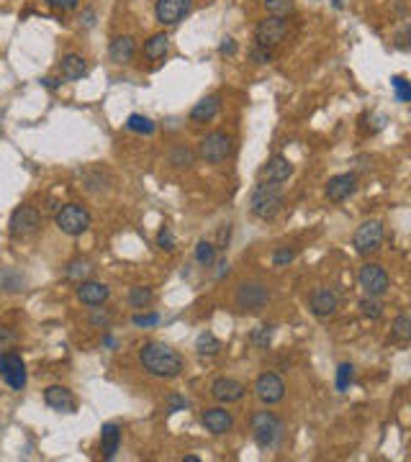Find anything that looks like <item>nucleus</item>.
Masks as SVG:
<instances>
[{"label": "nucleus", "instance_id": "c85d7f7f", "mask_svg": "<svg viewBox=\"0 0 411 462\" xmlns=\"http://www.w3.org/2000/svg\"><path fill=\"white\" fill-rule=\"evenodd\" d=\"M155 301V293L149 288H142V285H136V288L128 290V306L134 308H147L149 303Z\"/></svg>", "mask_w": 411, "mask_h": 462}, {"label": "nucleus", "instance_id": "39448f33", "mask_svg": "<svg viewBox=\"0 0 411 462\" xmlns=\"http://www.w3.org/2000/svg\"><path fill=\"white\" fill-rule=\"evenodd\" d=\"M285 34H288V23H285V18H280V16H270V18L257 23L255 44L257 47L268 49V52H273V49L285 39Z\"/></svg>", "mask_w": 411, "mask_h": 462}, {"label": "nucleus", "instance_id": "a19ab883", "mask_svg": "<svg viewBox=\"0 0 411 462\" xmlns=\"http://www.w3.org/2000/svg\"><path fill=\"white\" fill-rule=\"evenodd\" d=\"M250 57L257 62V65H268L270 60H273V52H268V49H263V47H252V52H250Z\"/></svg>", "mask_w": 411, "mask_h": 462}, {"label": "nucleus", "instance_id": "f704fd0d", "mask_svg": "<svg viewBox=\"0 0 411 462\" xmlns=\"http://www.w3.org/2000/svg\"><path fill=\"white\" fill-rule=\"evenodd\" d=\"M352 375H355V368H352L350 362L339 365V370H337V390H339V393H344V390L350 388Z\"/></svg>", "mask_w": 411, "mask_h": 462}, {"label": "nucleus", "instance_id": "2eb2a0df", "mask_svg": "<svg viewBox=\"0 0 411 462\" xmlns=\"http://www.w3.org/2000/svg\"><path fill=\"white\" fill-rule=\"evenodd\" d=\"M355 190H358V177H355L352 172L334 175V177H329V182H327V198L334 203L350 198Z\"/></svg>", "mask_w": 411, "mask_h": 462}, {"label": "nucleus", "instance_id": "20e7f679", "mask_svg": "<svg viewBox=\"0 0 411 462\" xmlns=\"http://www.w3.org/2000/svg\"><path fill=\"white\" fill-rule=\"evenodd\" d=\"M54 221H57V229H60L62 234L80 236L88 231L90 214H88V208H82L80 203H67V206H62L60 211H57Z\"/></svg>", "mask_w": 411, "mask_h": 462}, {"label": "nucleus", "instance_id": "9b49d317", "mask_svg": "<svg viewBox=\"0 0 411 462\" xmlns=\"http://www.w3.org/2000/svg\"><path fill=\"white\" fill-rule=\"evenodd\" d=\"M255 395L265 403V406H275V403L283 401L285 383L280 380V375H275V373H263V375L255 380Z\"/></svg>", "mask_w": 411, "mask_h": 462}, {"label": "nucleus", "instance_id": "c9c22d12", "mask_svg": "<svg viewBox=\"0 0 411 462\" xmlns=\"http://www.w3.org/2000/svg\"><path fill=\"white\" fill-rule=\"evenodd\" d=\"M391 85L396 87V98H398V101H401V103L411 101V85L406 82V77H393Z\"/></svg>", "mask_w": 411, "mask_h": 462}, {"label": "nucleus", "instance_id": "f3484780", "mask_svg": "<svg viewBox=\"0 0 411 462\" xmlns=\"http://www.w3.org/2000/svg\"><path fill=\"white\" fill-rule=\"evenodd\" d=\"M201 424L209 429L211 434H226L234 427V416L229 414L226 409H206L201 414Z\"/></svg>", "mask_w": 411, "mask_h": 462}, {"label": "nucleus", "instance_id": "c756f323", "mask_svg": "<svg viewBox=\"0 0 411 462\" xmlns=\"http://www.w3.org/2000/svg\"><path fill=\"white\" fill-rule=\"evenodd\" d=\"M196 260L198 265H203V268H209V265H214L216 262V244L214 241H198L196 244Z\"/></svg>", "mask_w": 411, "mask_h": 462}, {"label": "nucleus", "instance_id": "e433bc0d", "mask_svg": "<svg viewBox=\"0 0 411 462\" xmlns=\"http://www.w3.org/2000/svg\"><path fill=\"white\" fill-rule=\"evenodd\" d=\"M293 257H296V252H293V249L280 247V249H275V252H273V265H275V268H283V265H288Z\"/></svg>", "mask_w": 411, "mask_h": 462}, {"label": "nucleus", "instance_id": "c03bdc74", "mask_svg": "<svg viewBox=\"0 0 411 462\" xmlns=\"http://www.w3.org/2000/svg\"><path fill=\"white\" fill-rule=\"evenodd\" d=\"M90 324H103V326H108L111 324V314H95V316H90Z\"/></svg>", "mask_w": 411, "mask_h": 462}, {"label": "nucleus", "instance_id": "5701e85b", "mask_svg": "<svg viewBox=\"0 0 411 462\" xmlns=\"http://www.w3.org/2000/svg\"><path fill=\"white\" fill-rule=\"evenodd\" d=\"M134 52H136L134 36H116V39L111 41V49H108V54H111V60H114L116 65H126V62H131Z\"/></svg>", "mask_w": 411, "mask_h": 462}, {"label": "nucleus", "instance_id": "72a5a7b5", "mask_svg": "<svg viewBox=\"0 0 411 462\" xmlns=\"http://www.w3.org/2000/svg\"><path fill=\"white\" fill-rule=\"evenodd\" d=\"M360 311H363L368 319H380V316H383V306H380L378 298H373V295H365L363 301H360Z\"/></svg>", "mask_w": 411, "mask_h": 462}, {"label": "nucleus", "instance_id": "ddd939ff", "mask_svg": "<svg viewBox=\"0 0 411 462\" xmlns=\"http://www.w3.org/2000/svg\"><path fill=\"white\" fill-rule=\"evenodd\" d=\"M0 375L13 390H23V385H26V365L18 355H3L0 357Z\"/></svg>", "mask_w": 411, "mask_h": 462}, {"label": "nucleus", "instance_id": "f257e3e1", "mask_svg": "<svg viewBox=\"0 0 411 462\" xmlns=\"http://www.w3.org/2000/svg\"><path fill=\"white\" fill-rule=\"evenodd\" d=\"M139 362L149 375L155 378H177L182 373V357L175 349L162 342H149L139 349Z\"/></svg>", "mask_w": 411, "mask_h": 462}, {"label": "nucleus", "instance_id": "4be33fe9", "mask_svg": "<svg viewBox=\"0 0 411 462\" xmlns=\"http://www.w3.org/2000/svg\"><path fill=\"white\" fill-rule=\"evenodd\" d=\"M219 108H221V98H219V95H206V98H201V101L193 106L190 121H196V123H209V121L219 114Z\"/></svg>", "mask_w": 411, "mask_h": 462}, {"label": "nucleus", "instance_id": "09e8293b", "mask_svg": "<svg viewBox=\"0 0 411 462\" xmlns=\"http://www.w3.org/2000/svg\"><path fill=\"white\" fill-rule=\"evenodd\" d=\"M182 462H201V457H196V455H188V457H182Z\"/></svg>", "mask_w": 411, "mask_h": 462}, {"label": "nucleus", "instance_id": "f8f14e48", "mask_svg": "<svg viewBox=\"0 0 411 462\" xmlns=\"http://www.w3.org/2000/svg\"><path fill=\"white\" fill-rule=\"evenodd\" d=\"M190 8H193V0H157L155 16L162 26H175L190 13Z\"/></svg>", "mask_w": 411, "mask_h": 462}, {"label": "nucleus", "instance_id": "473e14b6", "mask_svg": "<svg viewBox=\"0 0 411 462\" xmlns=\"http://www.w3.org/2000/svg\"><path fill=\"white\" fill-rule=\"evenodd\" d=\"M170 165H175V167H190L193 165V152L188 147H175L172 154H170Z\"/></svg>", "mask_w": 411, "mask_h": 462}, {"label": "nucleus", "instance_id": "37998d69", "mask_svg": "<svg viewBox=\"0 0 411 462\" xmlns=\"http://www.w3.org/2000/svg\"><path fill=\"white\" fill-rule=\"evenodd\" d=\"M219 52L221 54H234L236 52V44L231 36H226V39H221V47H219Z\"/></svg>", "mask_w": 411, "mask_h": 462}, {"label": "nucleus", "instance_id": "ea45409f", "mask_svg": "<svg viewBox=\"0 0 411 462\" xmlns=\"http://www.w3.org/2000/svg\"><path fill=\"white\" fill-rule=\"evenodd\" d=\"M44 3H47L49 8H54V11H75L80 0H44Z\"/></svg>", "mask_w": 411, "mask_h": 462}, {"label": "nucleus", "instance_id": "393cba45", "mask_svg": "<svg viewBox=\"0 0 411 462\" xmlns=\"http://www.w3.org/2000/svg\"><path fill=\"white\" fill-rule=\"evenodd\" d=\"M168 47H170L168 34L149 36V39L144 41V57H147V60H152V62H157V60H162V57L168 54Z\"/></svg>", "mask_w": 411, "mask_h": 462}, {"label": "nucleus", "instance_id": "9d476101", "mask_svg": "<svg viewBox=\"0 0 411 462\" xmlns=\"http://www.w3.org/2000/svg\"><path fill=\"white\" fill-rule=\"evenodd\" d=\"M358 280H360V288L365 290V295H373V298H380L388 290V273L380 265H373V262L360 268Z\"/></svg>", "mask_w": 411, "mask_h": 462}, {"label": "nucleus", "instance_id": "a878e982", "mask_svg": "<svg viewBox=\"0 0 411 462\" xmlns=\"http://www.w3.org/2000/svg\"><path fill=\"white\" fill-rule=\"evenodd\" d=\"M126 128L128 131H134V134L149 136V134H155V121H149L147 116H142V114H131L126 119Z\"/></svg>", "mask_w": 411, "mask_h": 462}, {"label": "nucleus", "instance_id": "aec40b11", "mask_svg": "<svg viewBox=\"0 0 411 462\" xmlns=\"http://www.w3.org/2000/svg\"><path fill=\"white\" fill-rule=\"evenodd\" d=\"M290 175H293V165L285 160L283 154L270 157L268 165L263 167V180H268V182H285Z\"/></svg>", "mask_w": 411, "mask_h": 462}, {"label": "nucleus", "instance_id": "7ed1b4c3", "mask_svg": "<svg viewBox=\"0 0 411 462\" xmlns=\"http://www.w3.org/2000/svg\"><path fill=\"white\" fill-rule=\"evenodd\" d=\"M252 439L260 449H275L283 439V422L273 411H257L250 419Z\"/></svg>", "mask_w": 411, "mask_h": 462}, {"label": "nucleus", "instance_id": "f03ea898", "mask_svg": "<svg viewBox=\"0 0 411 462\" xmlns=\"http://www.w3.org/2000/svg\"><path fill=\"white\" fill-rule=\"evenodd\" d=\"M250 208L257 219L273 221L283 211V188H280V182L263 180L260 185H255V190L250 195Z\"/></svg>", "mask_w": 411, "mask_h": 462}, {"label": "nucleus", "instance_id": "49530a36", "mask_svg": "<svg viewBox=\"0 0 411 462\" xmlns=\"http://www.w3.org/2000/svg\"><path fill=\"white\" fill-rule=\"evenodd\" d=\"M226 273H229V262L221 260V262H219V277H224Z\"/></svg>", "mask_w": 411, "mask_h": 462}, {"label": "nucleus", "instance_id": "cd10ccee", "mask_svg": "<svg viewBox=\"0 0 411 462\" xmlns=\"http://www.w3.org/2000/svg\"><path fill=\"white\" fill-rule=\"evenodd\" d=\"M391 336L396 342H409L411 339V319L406 314L396 316V321L391 326Z\"/></svg>", "mask_w": 411, "mask_h": 462}, {"label": "nucleus", "instance_id": "423d86ee", "mask_svg": "<svg viewBox=\"0 0 411 462\" xmlns=\"http://www.w3.org/2000/svg\"><path fill=\"white\" fill-rule=\"evenodd\" d=\"M41 226V214L34 206H18L11 216V224H8V231L13 239H26V236L36 234Z\"/></svg>", "mask_w": 411, "mask_h": 462}, {"label": "nucleus", "instance_id": "1a4fd4ad", "mask_svg": "<svg viewBox=\"0 0 411 462\" xmlns=\"http://www.w3.org/2000/svg\"><path fill=\"white\" fill-rule=\"evenodd\" d=\"M352 244L358 249V255H373V252H378L380 244H383V224L376 221V219L360 224L355 236H352Z\"/></svg>", "mask_w": 411, "mask_h": 462}, {"label": "nucleus", "instance_id": "bb28decb", "mask_svg": "<svg viewBox=\"0 0 411 462\" xmlns=\"http://www.w3.org/2000/svg\"><path fill=\"white\" fill-rule=\"evenodd\" d=\"M196 349H198V355H219V349H221V342L216 339L211 331H203V334H198V339H196Z\"/></svg>", "mask_w": 411, "mask_h": 462}, {"label": "nucleus", "instance_id": "6e6552de", "mask_svg": "<svg viewBox=\"0 0 411 462\" xmlns=\"http://www.w3.org/2000/svg\"><path fill=\"white\" fill-rule=\"evenodd\" d=\"M234 152V144H231V136L224 134V131H214L206 139L201 141V157L209 165H221L226 162Z\"/></svg>", "mask_w": 411, "mask_h": 462}, {"label": "nucleus", "instance_id": "0eeeda50", "mask_svg": "<svg viewBox=\"0 0 411 462\" xmlns=\"http://www.w3.org/2000/svg\"><path fill=\"white\" fill-rule=\"evenodd\" d=\"M236 308L239 311H250V314H260L270 301V290L263 282H242L236 288Z\"/></svg>", "mask_w": 411, "mask_h": 462}, {"label": "nucleus", "instance_id": "dca6fc26", "mask_svg": "<svg viewBox=\"0 0 411 462\" xmlns=\"http://www.w3.org/2000/svg\"><path fill=\"white\" fill-rule=\"evenodd\" d=\"M44 403L52 411H60V414H72L75 411V395L65 385H49L44 390Z\"/></svg>", "mask_w": 411, "mask_h": 462}, {"label": "nucleus", "instance_id": "b1692460", "mask_svg": "<svg viewBox=\"0 0 411 462\" xmlns=\"http://www.w3.org/2000/svg\"><path fill=\"white\" fill-rule=\"evenodd\" d=\"M60 72L65 80H80L88 72V62L82 60L80 54H65L60 62Z\"/></svg>", "mask_w": 411, "mask_h": 462}, {"label": "nucleus", "instance_id": "79ce46f5", "mask_svg": "<svg viewBox=\"0 0 411 462\" xmlns=\"http://www.w3.org/2000/svg\"><path fill=\"white\" fill-rule=\"evenodd\" d=\"M160 321V316L157 314H136L134 316V326H155Z\"/></svg>", "mask_w": 411, "mask_h": 462}, {"label": "nucleus", "instance_id": "412c9836", "mask_svg": "<svg viewBox=\"0 0 411 462\" xmlns=\"http://www.w3.org/2000/svg\"><path fill=\"white\" fill-rule=\"evenodd\" d=\"M119 447H121V429H119V424H103V429H101V457L103 460H114Z\"/></svg>", "mask_w": 411, "mask_h": 462}, {"label": "nucleus", "instance_id": "de8ad7c7", "mask_svg": "<svg viewBox=\"0 0 411 462\" xmlns=\"http://www.w3.org/2000/svg\"><path fill=\"white\" fill-rule=\"evenodd\" d=\"M41 82H44V85H47L49 90H54V87H60V82H62V80H54V77H47V80H41Z\"/></svg>", "mask_w": 411, "mask_h": 462}, {"label": "nucleus", "instance_id": "2f4dec72", "mask_svg": "<svg viewBox=\"0 0 411 462\" xmlns=\"http://www.w3.org/2000/svg\"><path fill=\"white\" fill-rule=\"evenodd\" d=\"M270 16H280L285 18L288 13H293V0H263Z\"/></svg>", "mask_w": 411, "mask_h": 462}, {"label": "nucleus", "instance_id": "4468645a", "mask_svg": "<svg viewBox=\"0 0 411 462\" xmlns=\"http://www.w3.org/2000/svg\"><path fill=\"white\" fill-rule=\"evenodd\" d=\"M247 388H244L242 383L234 380V378H216L211 383V395H214L219 403H236L242 401Z\"/></svg>", "mask_w": 411, "mask_h": 462}, {"label": "nucleus", "instance_id": "7c9ffc66", "mask_svg": "<svg viewBox=\"0 0 411 462\" xmlns=\"http://www.w3.org/2000/svg\"><path fill=\"white\" fill-rule=\"evenodd\" d=\"M90 273H93V265H90L88 260H75V262H70V268H67V277L77 282L88 280Z\"/></svg>", "mask_w": 411, "mask_h": 462}, {"label": "nucleus", "instance_id": "a211bd4d", "mask_svg": "<svg viewBox=\"0 0 411 462\" xmlns=\"http://www.w3.org/2000/svg\"><path fill=\"white\" fill-rule=\"evenodd\" d=\"M337 306H339L337 293L329 288H319L311 295V311H314V316H319V319H329V316L337 311Z\"/></svg>", "mask_w": 411, "mask_h": 462}, {"label": "nucleus", "instance_id": "4c0bfd02", "mask_svg": "<svg viewBox=\"0 0 411 462\" xmlns=\"http://www.w3.org/2000/svg\"><path fill=\"white\" fill-rule=\"evenodd\" d=\"M270 336H273V326H260L252 331V342H255L257 347H268Z\"/></svg>", "mask_w": 411, "mask_h": 462}, {"label": "nucleus", "instance_id": "a18cd8bd", "mask_svg": "<svg viewBox=\"0 0 411 462\" xmlns=\"http://www.w3.org/2000/svg\"><path fill=\"white\" fill-rule=\"evenodd\" d=\"M226 241H229V224H226V226L221 229V234H219V247H216V249H221L224 244H226Z\"/></svg>", "mask_w": 411, "mask_h": 462}, {"label": "nucleus", "instance_id": "58836bf2", "mask_svg": "<svg viewBox=\"0 0 411 462\" xmlns=\"http://www.w3.org/2000/svg\"><path fill=\"white\" fill-rule=\"evenodd\" d=\"M157 244H160L162 249H168V252H170V249H175V236H172V231H170L168 226L160 231V236H157Z\"/></svg>", "mask_w": 411, "mask_h": 462}, {"label": "nucleus", "instance_id": "6ab92c4d", "mask_svg": "<svg viewBox=\"0 0 411 462\" xmlns=\"http://www.w3.org/2000/svg\"><path fill=\"white\" fill-rule=\"evenodd\" d=\"M108 295H111V290H108V285H103V282H93V280H82L80 288H77V298H80L85 306H103V303L108 301Z\"/></svg>", "mask_w": 411, "mask_h": 462}]
</instances>
